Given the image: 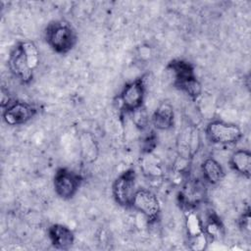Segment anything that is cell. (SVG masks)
I'll return each instance as SVG.
<instances>
[{"instance_id":"15","label":"cell","mask_w":251,"mask_h":251,"mask_svg":"<svg viewBox=\"0 0 251 251\" xmlns=\"http://www.w3.org/2000/svg\"><path fill=\"white\" fill-rule=\"evenodd\" d=\"M201 174L203 179L212 185L219 184L226 176V171L222 164L212 157L206 158L201 163Z\"/></svg>"},{"instance_id":"17","label":"cell","mask_w":251,"mask_h":251,"mask_svg":"<svg viewBox=\"0 0 251 251\" xmlns=\"http://www.w3.org/2000/svg\"><path fill=\"white\" fill-rule=\"evenodd\" d=\"M81 158L86 163H93L98 156V146L95 138L90 133H84L80 137Z\"/></svg>"},{"instance_id":"13","label":"cell","mask_w":251,"mask_h":251,"mask_svg":"<svg viewBox=\"0 0 251 251\" xmlns=\"http://www.w3.org/2000/svg\"><path fill=\"white\" fill-rule=\"evenodd\" d=\"M175 110L173 105L164 101L160 103L150 117V124L156 130H170L175 126Z\"/></svg>"},{"instance_id":"6","label":"cell","mask_w":251,"mask_h":251,"mask_svg":"<svg viewBox=\"0 0 251 251\" xmlns=\"http://www.w3.org/2000/svg\"><path fill=\"white\" fill-rule=\"evenodd\" d=\"M82 181L83 177L80 174L69 168L60 167L53 176V188L62 200H71L79 190Z\"/></svg>"},{"instance_id":"9","label":"cell","mask_w":251,"mask_h":251,"mask_svg":"<svg viewBox=\"0 0 251 251\" xmlns=\"http://www.w3.org/2000/svg\"><path fill=\"white\" fill-rule=\"evenodd\" d=\"M37 113L38 109L33 104L23 100H13L3 108L2 119L10 126H19L27 124Z\"/></svg>"},{"instance_id":"7","label":"cell","mask_w":251,"mask_h":251,"mask_svg":"<svg viewBox=\"0 0 251 251\" xmlns=\"http://www.w3.org/2000/svg\"><path fill=\"white\" fill-rule=\"evenodd\" d=\"M112 196L123 208H131L132 198L136 191V172L128 168L122 172L112 183Z\"/></svg>"},{"instance_id":"11","label":"cell","mask_w":251,"mask_h":251,"mask_svg":"<svg viewBox=\"0 0 251 251\" xmlns=\"http://www.w3.org/2000/svg\"><path fill=\"white\" fill-rule=\"evenodd\" d=\"M200 133L197 127L188 126L179 131L177 136V151L182 159L193 158L200 147Z\"/></svg>"},{"instance_id":"12","label":"cell","mask_w":251,"mask_h":251,"mask_svg":"<svg viewBox=\"0 0 251 251\" xmlns=\"http://www.w3.org/2000/svg\"><path fill=\"white\" fill-rule=\"evenodd\" d=\"M47 237L51 245L58 250H69L75 243V233L63 224H52L47 227Z\"/></svg>"},{"instance_id":"18","label":"cell","mask_w":251,"mask_h":251,"mask_svg":"<svg viewBox=\"0 0 251 251\" xmlns=\"http://www.w3.org/2000/svg\"><path fill=\"white\" fill-rule=\"evenodd\" d=\"M131 115H132V122L134 126L140 130L146 129L150 125V117L148 116L145 106L134 111L133 113H131Z\"/></svg>"},{"instance_id":"2","label":"cell","mask_w":251,"mask_h":251,"mask_svg":"<svg viewBox=\"0 0 251 251\" xmlns=\"http://www.w3.org/2000/svg\"><path fill=\"white\" fill-rule=\"evenodd\" d=\"M166 70L171 74L175 88L186 94L193 101L199 99L203 88L192 63L183 59H173L167 64Z\"/></svg>"},{"instance_id":"1","label":"cell","mask_w":251,"mask_h":251,"mask_svg":"<svg viewBox=\"0 0 251 251\" xmlns=\"http://www.w3.org/2000/svg\"><path fill=\"white\" fill-rule=\"evenodd\" d=\"M39 65V51L33 41H19L8 56V67L12 75L23 84H29Z\"/></svg>"},{"instance_id":"3","label":"cell","mask_w":251,"mask_h":251,"mask_svg":"<svg viewBox=\"0 0 251 251\" xmlns=\"http://www.w3.org/2000/svg\"><path fill=\"white\" fill-rule=\"evenodd\" d=\"M44 39L53 52L66 55L75 47L78 36L70 22L54 20L47 24L44 29Z\"/></svg>"},{"instance_id":"8","label":"cell","mask_w":251,"mask_h":251,"mask_svg":"<svg viewBox=\"0 0 251 251\" xmlns=\"http://www.w3.org/2000/svg\"><path fill=\"white\" fill-rule=\"evenodd\" d=\"M131 208L140 213L149 224H155L161 216V204L157 195L146 188H137L131 202Z\"/></svg>"},{"instance_id":"19","label":"cell","mask_w":251,"mask_h":251,"mask_svg":"<svg viewBox=\"0 0 251 251\" xmlns=\"http://www.w3.org/2000/svg\"><path fill=\"white\" fill-rule=\"evenodd\" d=\"M250 220H251L250 209H249V207H247L246 210L243 211V213L240 215V217L238 219V226H239L240 230L247 234H249V232H250Z\"/></svg>"},{"instance_id":"4","label":"cell","mask_w":251,"mask_h":251,"mask_svg":"<svg viewBox=\"0 0 251 251\" xmlns=\"http://www.w3.org/2000/svg\"><path fill=\"white\" fill-rule=\"evenodd\" d=\"M147 75H141L127 81L121 90L118 100L125 114H131L144 106L146 97Z\"/></svg>"},{"instance_id":"14","label":"cell","mask_w":251,"mask_h":251,"mask_svg":"<svg viewBox=\"0 0 251 251\" xmlns=\"http://www.w3.org/2000/svg\"><path fill=\"white\" fill-rule=\"evenodd\" d=\"M229 168L240 175L241 176L249 179L251 176V152L248 149H237L232 152L228 160Z\"/></svg>"},{"instance_id":"5","label":"cell","mask_w":251,"mask_h":251,"mask_svg":"<svg viewBox=\"0 0 251 251\" xmlns=\"http://www.w3.org/2000/svg\"><path fill=\"white\" fill-rule=\"evenodd\" d=\"M205 135L213 144L234 145L242 139L243 132L238 125L217 119L207 124Z\"/></svg>"},{"instance_id":"10","label":"cell","mask_w":251,"mask_h":251,"mask_svg":"<svg viewBox=\"0 0 251 251\" xmlns=\"http://www.w3.org/2000/svg\"><path fill=\"white\" fill-rule=\"evenodd\" d=\"M185 228L189 248L196 251L205 250L207 248L209 239L203 228L202 218H200V216L193 211L192 208L188 209L186 212Z\"/></svg>"},{"instance_id":"16","label":"cell","mask_w":251,"mask_h":251,"mask_svg":"<svg viewBox=\"0 0 251 251\" xmlns=\"http://www.w3.org/2000/svg\"><path fill=\"white\" fill-rule=\"evenodd\" d=\"M203 228L209 240H220L225 235V226L217 214L210 212L205 219H202Z\"/></svg>"}]
</instances>
